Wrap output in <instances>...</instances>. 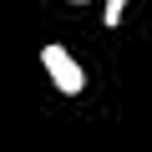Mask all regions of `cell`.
<instances>
[{
    "label": "cell",
    "mask_w": 152,
    "mask_h": 152,
    "mask_svg": "<svg viewBox=\"0 0 152 152\" xmlns=\"http://www.w3.org/2000/svg\"><path fill=\"white\" fill-rule=\"evenodd\" d=\"M122 15H127L122 0H107V5H102V20H107V26H122Z\"/></svg>",
    "instance_id": "obj_2"
},
{
    "label": "cell",
    "mask_w": 152,
    "mask_h": 152,
    "mask_svg": "<svg viewBox=\"0 0 152 152\" xmlns=\"http://www.w3.org/2000/svg\"><path fill=\"white\" fill-rule=\"evenodd\" d=\"M41 66L51 71V86H56L61 96H81V91H86V71H81V61H76L66 46H46V51H41Z\"/></svg>",
    "instance_id": "obj_1"
}]
</instances>
